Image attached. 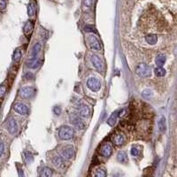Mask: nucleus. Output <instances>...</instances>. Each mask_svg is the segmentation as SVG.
Here are the masks:
<instances>
[{"label": "nucleus", "instance_id": "obj_36", "mask_svg": "<svg viewBox=\"0 0 177 177\" xmlns=\"http://www.w3.org/2000/svg\"><path fill=\"white\" fill-rule=\"evenodd\" d=\"M53 113H54L56 115H59L60 113H61V109H60L59 106H55L54 109H53Z\"/></svg>", "mask_w": 177, "mask_h": 177}, {"label": "nucleus", "instance_id": "obj_8", "mask_svg": "<svg viewBox=\"0 0 177 177\" xmlns=\"http://www.w3.org/2000/svg\"><path fill=\"white\" fill-rule=\"evenodd\" d=\"M91 62L94 66V67L100 73H102L104 71V68H105V66H104V63L102 61V59H100V57L97 54H93L91 56Z\"/></svg>", "mask_w": 177, "mask_h": 177}, {"label": "nucleus", "instance_id": "obj_35", "mask_svg": "<svg viewBox=\"0 0 177 177\" xmlns=\"http://www.w3.org/2000/svg\"><path fill=\"white\" fill-rule=\"evenodd\" d=\"M34 77H35L34 74H33L32 73H30V72L26 73V74H25V79H26V80H33Z\"/></svg>", "mask_w": 177, "mask_h": 177}, {"label": "nucleus", "instance_id": "obj_5", "mask_svg": "<svg viewBox=\"0 0 177 177\" xmlns=\"http://www.w3.org/2000/svg\"><path fill=\"white\" fill-rule=\"evenodd\" d=\"M76 110L78 111L80 116L81 117H85V118H88L91 115V108L88 107V105L85 103L82 102H79L76 105Z\"/></svg>", "mask_w": 177, "mask_h": 177}, {"label": "nucleus", "instance_id": "obj_10", "mask_svg": "<svg viewBox=\"0 0 177 177\" xmlns=\"http://www.w3.org/2000/svg\"><path fill=\"white\" fill-rule=\"evenodd\" d=\"M61 155H62V158H64L66 159H68V160L74 159V156H75V152H74V147L70 146V145L65 147L63 149V151H62V152H61Z\"/></svg>", "mask_w": 177, "mask_h": 177}, {"label": "nucleus", "instance_id": "obj_11", "mask_svg": "<svg viewBox=\"0 0 177 177\" xmlns=\"http://www.w3.org/2000/svg\"><path fill=\"white\" fill-rule=\"evenodd\" d=\"M18 124H17V121L14 120V119H11L8 123H7V130L8 132L10 133L11 135H15L16 133L18 132Z\"/></svg>", "mask_w": 177, "mask_h": 177}, {"label": "nucleus", "instance_id": "obj_18", "mask_svg": "<svg viewBox=\"0 0 177 177\" xmlns=\"http://www.w3.org/2000/svg\"><path fill=\"white\" fill-rule=\"evenodd\" d=\"M35 13H36V5L34 1H31L28 6V15L29 17H33L35 16Z\"/></svg>", "mask_w": 177, "mask_h": 177}, {"label": "nucleus", "instance_id": "obj_14", "mask_svg": "<svg viewBox=\"0 0 177 177\" xmlns=\"http://www.w3.org/2000/svg\"><path fill=\"white\" fill-rule=\"evenodd\" d=\"M125 142V137L120 134V133H118V134H116L113 137V144L117 146H120L124 144Z\"/></svg>", "mask_w": 177, "mask_h": 177}, {"label": "nucleus", "instance_id": "obj_3", "mask_svg": "<svg viewBox=\"0 0 177 177\" xmlns=\"http://www.w3.org/2000/svg\"><path fill=\"white\" fill-rule=\"evenodd\" d=\"M35 92H36V90L34 87H32V86H25V87L21 88L20 90L19 95L22 98L29 99V98H33L35 95Z\"/></svg>", "mask_w": 177, "mask_h": 177}, {"label": "nucleus", "instance_id": "obj_17", "mask_svg": "<svg viewBox=\"0 0 177 177\" xmlns=\"http://www.w3.org/2000/svg\"><path fill=\"white\" fill-rule=\"evenodd\" d=\"M41 43L40 42H36L35 43L33 47H32V50H31V58H37L40 51H41Z\"/></svg>", "mask_w": 177, "mask_h": 177}, {"label": "nucleus", "instance_id": "obj_26", "mask_svg": "<svg viewBox=\"0 0 177 177\" xmlns=\"http://www.w3.org/2000/svg\"><path fill=\"white\" fill-rule=\"evenodd\" d=\"M117 117H118V112L116 111V112H114V113L111 115V117L109 118L107 123H108L110 126H113V125L115 124V122H116Z\"/></svg>", "mask_w": 177, "mask_h": 177}, {"label": "nucleus", "instance_id": "obj_16", "mask_svg": "<svg viewBox=\"0 0 177 177\" xmlns=\"http://www.w3.org/2000/svg\"><path fill=\"white\" fill-rule=\"evenodd\" d=\"M52 164L57 168H61L64 166V160L63 158L60 156H54L52 158Z\"/></svg>", "mask_w": 177, "mask_h": 177}, {"label": "nucleus", "instance_id": "obj_4", "mask_svg": "<svg viewBox=\"0 0 177 177\" xmlns=\"http://www.w3.org/2000/svg\"><path fill=\"white\" fill-rule=\"evenodd\" d=\"M69 120H70V123L75 128H77L79 130H81V129H83L85 127V122H84V120H82V118L80 115L72 114L69 117Z\"/></svg>", "mask_w": 177, "mask_h": 177}, {"label": "nucleus", "instance_id": "obj_6", "mask_svg": "<svg viewBox=\"0 0 177 177\" xmlns=\"http://www.w3.org/2000/svg\"><path fill=\"white\" fill-rule=\"evenodd\" d=\"M87 86L91 91L94 92H98L101 88V82L99 81L98 79L95 77H91L87 81Z\"/></svg>", "mask_w": 177, "mask_h": 177}, {"label": "nucleus", "instance_id": "obj_22", "mask_svg": "<svg viewBox=\"0 0 177 177\" xmlns=\"http://www.w3.org/2000/svg\"><path fill=\"white\" fill-rule=\"evenodd\" d=\"M21 57H22V51H21V48H17L15 51H14V53H13V61L15 62V63H18L20 60H21Z\"/></svg>", "mask_w": 177, "mask_h": 177}, {"label": "nucleus", "instance_id": "obj_13", "mask_svg": "<svg viewBox=\"0 0 177 177\" xmlns=\"http://www.w3.org/2000/svg\"><path fill=\"white\" fill-rule=\"evenodd\" d=\"M33 30H34V23L31 21H28L25 23L24 27H23V33L24 35L29 38V36L32 35L33 33Z\"/></svg>", "mask_w": 177, "mask_h": 177}, {"label": "nucleus", "instance_id": "obj_29", "mask_svg": "<svg viewBox=\"0 0 177 177\" xmlns=\"http://www.w3.org/2000/svg\"><path fill=\"white\" fill-rule=\"evenodd\" d=\"M142 97L145 99H149L152 97V91L151 90H144L143 92H142Z\"/></svg>", "mask_w": 177, "mask_h": 177}, {"label": "nucleus", "instance_id": "obj_20", "mask_svg": "<svg viewBox=\"0 0 177 177\" xmlns=\"http://www.w3.org/2000/svg\"><path fill=\"white\" fill-rule=\"evenodd\" d=\"M159 131L161 133H165L166 130V118L164 116H162L159 120Z\"/></svg>", "mask_w": 177, "mask_h": 177}, {"label": "nucleus", "instance_id": "obj_28", "mask_svg": "<svg viewBox=\"0 0 177 177\" xmlns=\"http://www.w3.org/2000/svg\"><path fill=\"white\" fill-rule=\"evenodd\" d=\"M140 152L141 151H140V148L138 146H133L131 148V155L135 158H137L140 155Z\"/></svg>", "mask_w": 177, "mask_h": 177}, {"label": "nucleus", "instance_id": "obj_32", "mask_svg": "<svg viewBox=\"0 0 177 177\" xmlns=\"http://www.w3.org/2000/svg\"><path fill=\"white\" fill-rule=\"evenodd\" d=\"M6 92V85H4V84L0 85V99H2L5 97Z\"/></svg>", "mask_w": 177, "mask_h": 177}, {"label": "nucleus", "instance_id": "obj_33", "mask_svg": "<svg viewBox=\"0 0 177 177\" xmlns=\"http://www.w3.org/2000/svg\"><path fill=\"white\" fill-rule=\"evenodd\" d=\"M6 8V0H0V11H4Z\"/></svg>", "mask_w": 177, "mask_h": 177}, {"label": "nucleus", "instance_id": "obj_1", "mask_svg": "<svg viewBox=\"0 0 177 177\" xmlns=\"http://www.w3.org/2000/svg\"><path fill=\"white\" fill-rule=\"evenodd\" d=\"M74 135V129L69 126H62L59 130V137L61 140H70Z\"/></svg>", "mask_w": 177, "mask_h": 177}, {"label": "nucleus", "instance_id": "obj_7", "mask_svg": "<svg viewBox=\"0 0 177 177\" xmlns=\"http://www.w3.org/2000/svg\"><path fill=\"white\" fill-rule=\"evenodd\" d=\"M87 42H88V44L90 45V47L93 50H96V51H100L102 49L101 47V43L98 40V38L94 35H88V39H87Z\"/></svg>", "mask_w": 177, "mask_h": 177}, {"label": "nucleus", "instance_id": "obj_15", "mask_svg": "<svg viewBox=\"0 0 177 177\" xmlns=\"http://www.w3.org/2000/svg\"><path fill=\"white\" fill-rule=\"evenodd\" d=\"M117 160L121 164H127L128 161V159H127V155L126 152H124V151L119 152L117 154Z\"/></svg>", "mask_w": 177, "mask_h": 177}, {"label": "nucleus", "instance_id": "obj_30", "mask_svg": "<svg viewBox=\"0 0 177 177\" xmlns=\"http://www.w3.org/2000/svg\"><path fill=\"white\" fill-rule=\"evenodd\" d=\"M84 31L85 32H88V33H97L96 31V28L91 26V25H87L84 27Z\"/></svg>", "mask_w": 177, "mask_h": 177}, {"label": "nucleus", "instance_id": "obj_24", "mask_svg": "<svg viewBox=\"0 0 177 177\" xmlns=\"http://www.w3.org/2000/svg\"><path fill=\"white\" fill-rule=\"evenodd\" d=\"M52 175H53V171L52 168L46 166L42 169V177H52Z\"/></svg>", "mask_w": 177, "mask_h": 177}, {"label": "nucleus", "instance_id": "obj_19", "mask_svg": "<svg viewBox=\"0 0 177 177\" xmlns=\"http://www.w3.org/2000/svg\"><path fill=\"white\" fill-rule=\"evenodd\" d=\"M166 58L164 54H159L155 59V63L158 67H162L166 63Z\"/></svg>", "mask_w": 177, "mask_h": 177}, {"label": "nucleus", "instance_id": "obj_34", "mask_svg": "<svg viewBox=\"0 0 177 177\" xmlns=\"http://www.w3.org/2000/svg\"><path fill=\"white\" fill-rule=\"evenodd\" d=\"M41 63H42V60H41V59H39V58H38V59H36V61L34 63V65L32 66V67H31V68H33V69L37 68V67H38L41 65Z\"/></svg>", "mask_w": 177, "mask_h": 177}, {"label": "nucleus", "instance_id": "obj_37", "mask_svg": "<svg viewBox=\"0 0 177 177\" xmlns=\"http://www.w3.org/2000/svg\"><path fill=\"white\" fill-rule=\"evenodd\" d=\"M4 151H5V145H4L3 143H0V157L2 156Z\"/></svg>", "mask_w": 177, "mask_h": 177}, {"label": "nucleus", "instance_id": "obj_12", "mask_svg": "<svg viewBox=\"0 0 177 177\" xmlns=\"http://www.w3.org/2000/svg\"><path fill=\"white\" fill-rule=\"evenodd\" d=\"M112 152H113V148L110 144H105L104 145H102V147L100 149L101 156H103L105 158H109L112 155Z\"/></svg>", "mask_w": 177, "mask_h": 177}, {"label": "nucleus", "instance_id": "obj_31", "mask_svg": "<svg viewBox=\"0 0 177 177\" xmlns=\"http://www.w3.org/2000/svg\"><path fill=\"white\" fill-rule=\"evenodd\" d=\"M24 156H25V160L28 164H30L33 161V155L30 152H25Z\"/></svg>", "mask_w": 177, "mask_h": 177}, {"label": "nucleus", "instance_id": "obj_38", "mask_svg": "<svg viewBox=\"0 0 177 177\" xmlns=\"http://www.w3.org/2000/svg\"><path fill=\"white\" fill-rule=\"evenodd\" d=\"M19 177H25V175H24V172H23V170L22 169H19Z\"/></svg>", "mask_w": 177, "mask_h": 177}, {"label": "nucleus", "instance_id": "obj_9", "mask_svg": "<svg viewBox=\"0 0 177 177\" xmlns=\"http://www.w3.org/2000/svg\"><path fill=\"white\" fill-rule=\"evenodd\" d=\"M13 109L17 113L21 115H24V116H27L29 113L28 107L23 103H16L13 106Z\"/></svg>", "mask_w": 177, "mask_h": 177}, {"label": "nucleus", "instance_id": "obj_27", "mask_svg": "<svg viewBox=\"0 0 177 177\" xmlns=\"http://www.w3.org/2000/svg\"><path fill=\"white\" fill-rule=\"evenodd\" d=\"M95 177H106V172L102 168H98L94 173Z\"/></svg>", "mask_w": 177, "mask_h": 177}, {"label": "nucleus", "instance_id": "obj_2", "mask_svg": "<svg viewBox=\"0 0 177 177\" xmlns=\"http://www.w3.org/2000/svg\"><path fill=\"white\" fill-rule=\"evenodd\" d=\"M136 73L137 75H139L142 78H147L151 75L152 70H151V67L145 63H140L136 67Z\"/></svg>", "mask_w": 177, "mask_h": 177}, {"label": "nucleus", "instance_id": "obj_23", "mask_svg": "<svg viewBox=\"0 0 177 177\" xmlns=\"http://www.w3.org/2000/svg\"><path fill=\"white\" fill-rule=\"evenodd\" d=\"M154 74L158 77H163L166 75V70L165 68H163V67H157L154 69Z\"/></svg>", "mask_w": 177, "mask_h": 177}, {"label": "nucleus", "instance_id": "obj_25", "mask_svg": "<svg viewBox=\"0 0 177 177\" xmlns=\"http://www.w3.org/2000/svg\"><path fill=\"white\" fill-rule=\"evenodd\" d=\"M95 0H82V6L84 9H90L92 7Z\"/></svg>", "mask_w": 177, "mask_h": 177}, {"label": "nucleus", "instance_id": "obj_21", "mask_svg": "<svg viewBox=\"0 0 177 177\" xmlns=\"http://www.w3.org/2000/svg\"><path fill=\"white\" fill-rule=\"evenodd\" d=\"M145 41L148 44L151 45H154L158 42V36L156 35H149L145 37Z\"/></svg>", "mask_w": 177, "mask_h": 177}]
</instances>
